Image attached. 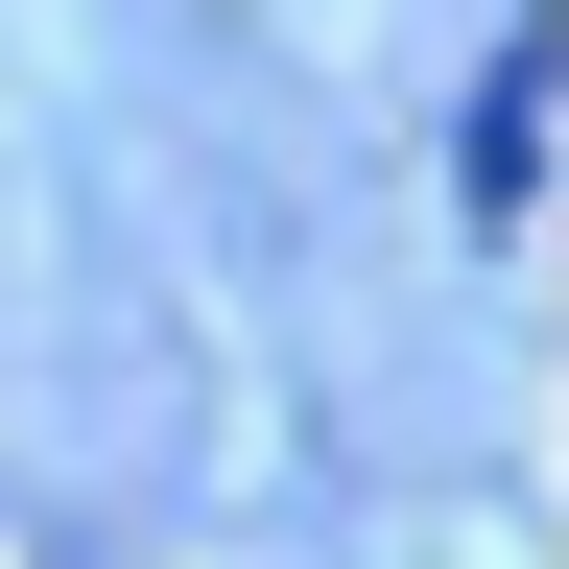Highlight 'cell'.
I'll return each instance as SVG.
<instances>
[{
	"mask_svg": "<svg viewBox=\"0 0 569 569\" xmlns=\"http://www.w3.org/2000/svg\"><path fill=\"white\" fill-rule=\"evenodd\" d=\"M546 71H569V24H498L475 119H451V190H475V213H522V190H546Z\"/></svg>",
	"mask_w": 569,
	"mask_h": 569,
	"instance_id": "6da1fadb",
	"label": "cell"
}]
</instances>
